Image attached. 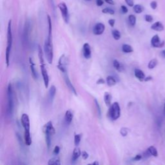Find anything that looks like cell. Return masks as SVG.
Returning <instances> with one entry per match:
<instances>
[{
  "instance_id": "6da1fadb",
  "label": "cell",
  "mask_w": 165,
  "mask_h": 165,
  "mask_svg": "<svg viewBox=\"0 0 165 165\" xmlns=\"http://www.w3.org/2000/svg\"><path fill=\"white\" fill-rule=\"evenodd\" d=\"M13 42L12 30V21L9 20L7 27V46L5 52V62H6L7 66L8 67L10 65V57L11 50H12Z\"/></svg>"
},
{
  "instance_id": "7a4b0ae2",
  "label": "cell",
  "mask_w": 165,
  "mask_h": 165,
  "mask_svg": "<svg viewBox=\"0 0 165 165\" xmlns=\"http://www.w3.org/2000/svg\"><path fill=\"white\" fill-rule=\"evenodd\" d=\"M44 52L45 54L47 60L49 64H52L54 58V51H53V45L52 41V36H49L45 41Z\"/></svg>"
},
{
  "instance_id": "3957f363",
  "label": "cell",
  "mask_w": 165,
  "mask_h": 165,
  "mask_svg": "<svg viewBox=\"0 0 165 165\" xmlns=\"http://www.w3.org/2000/svg\"><path fill=\"white\" fill-rule=\"evenodd\" d=\"M14 110V94L13 88L11 83H9L7 88V114L11 117L12 115Z\"/></svg>"
},
{
  "instance_id": "277c9868",
  "label": "cell",
  "mask_w": 165,
  "mask_h": 165,
  "mask_svg": "<svg viewBox=\"0 0 165 165\" xmlns=\"http://www.w3.org/2000/svg\"><path fill=\"white\" fill-rule=\"evenodd\" d=\"M120 116H121V108H120V105L117 102L114 103L109 107V110L108 112V118L111 119L112 121H116V120L119 118Z\"/></svg>"
},
{
  "instance_id": "5b68a950",
  "label": "cell",
  "mask_w": 165,
  "mask_h": 165,
  "mask_svg": "<svg viewBox=\"0 0 165 165\" xmlns=\"http://www.w3.org/2000/svg\"><path fill=\"white\" fill-rule=\"evenodd\" d=\"M58 7L60 10L61 14L62 16V18L63 19L64 21H65L66 24H68L69 23V20H70V15H69L68 7H67L65 3L64 2L60 3L58 4Z\"/></svg>"
},
{
  "instance_id": "8992f818",
  "label": "cell",
  "mask_w": 165,
  "mask_h": 165,
  "mask_svg": "<svg viewBox=\"0 0 165 165\" xmlns=\"http://www.w3.org/2000/svg\"><path fill=\"white\" fill-rule=\"evenodd\" d=\"M68 58L66 56L65 54H63L60 57V60H59L58 68L63 74L67 73L66 66L68 65Z\"/></svg>"
},
{
  "instance_id": "52a82bcc",
  "label": "cell",
  "mask_w": 165,
  "mask_h": 165,
  "mask_svg": "<svg viewBox=\"0 0 165 165\" xmlns=\"http://www.w3.org/2000/svg\"><path fill=\"white\" fill-rule=\"evenodd\" d=\"M21 121L22 125L24 128L25 130V134H30V119L29 116L26 114H22Z\"/></svg>"
},
{
  "instance_id": "ba28073f",
  "label": "cell",
  "mask_w": 165,
  "mask_h": 165,
  "mask_svg": "<svg viewBox=\"0 0 165 165\" xmlns=\"http://www.w3.org/2000/svg\"><path fill=\"white\" fill-rule=\"evenodd\" d=\"M40 70H41L42 77H43L45 86L46 88H47L49 87L50 79H49V75L48 74V71H47L46 66H45V63L40 64Z\"/></svg>"
},
{
  "instance_id": "9c48e42d",
  "label": "cell",
  "mask_w": 165,
  "mask_h": 165,
  "mask_svg": "<svg viewBox=\"0 0 165 165\" xmlns=\"http://www.w3.org/2000/svg\"><path fill=\"white\" fill-rule=\"evenodd\" d=\"M151 45L155 48H162L164 45V41H161L158 35L153 36L151 40Z\"/></svg>"
},
{
  "instance_id": "30bf717a",
  "label": "cell",
  "mask_w": 165,
  "mask_h": 165,
  "mask_svg": "<svg viewBox=\"0 0 165 165\" xmlns=\"http://www.w3.org/2000/svg\"><path fill=\"white\" fill-rule=\"evenodd\" d=\"M63 77H64V80H65V82L66 83V85L67 86V87L69 88V90H71L72 93L74 94H75V96L77 95V92L76 90H75V88H74V86L72 85V83H71V81L70 79V78L68 75V74L65 73V74H63Z\"/></svg>"
},
{
  "instance_id": "8fae6325",
  "label": "cell",
  "mask_w": 165,
  "mask_h": 165,
  "mask_svg": "<svg viewBox=\"0 0 165 165\" xmlns=\"http://www.w3.org/2000/svg\"><path fill=\"white\" fill-rule=\"evenodd\" d=\"M105 25L102 23H98L94 27L93 32L95 35L99 36L101 35L102 34L105 32Z\"/></svg>"
},
{
  "instance_id": "7c38bea8",
  "label": "cell",
  "mask_w": 165,
  "mask_h": 165,
  "mask_svg": "<svg viewBox=\"0 0 165 165\" xmlns=\"http://www.w3.org/2000/svg\"><path fill=\"white\" fill-rule=\"evenodd\" d=\"M83 56L86 60H89L92 57V51L90 45L86 43L83 45Z\"/></svg>"
},
{
  "instance_id": "4fadbf2b",
  "label": "cell",
  "mask_w": 165,
  "mask_h": 165,
  "mask_svg": "<svg viewBox=\"0 0 165 165\" xmlns=\"http://www.w3.org/2000/svg\"><path fill=\"white\" fill-rule=\"evenodd\" d=\"M43 131L44 133H49L52 136L54 135L55 134V128L51 121H49L43 127Z\"/></svg>"
},
{
  "instance_id": "5bb4252c",
  "label": "cell",
  "mask_w": 165,
  "mask_h": 165,
  "mask_svg": "<svg viewBox=\"0 0 165 165\" xmlns=\"http://www.w3.org/2000/svg\"><path fill=\"white\" fill-rule=\"evenodd\" d=\"M29 63H30V71H31L32 77L35 80H37L38 79V74L35 68V64L34 63V61L31 58H29Z\"/></svg>"
},
{
  "instance_id": "9a60e30c",
  "label": "cell",
  "mask_w": 165,
  "mask_h": 165,
  "mask_svg": "<svg viewBox=\"0 0 165 165\" xmlns=\"http://www.w3.org/2000/svg\"><path fill=\"white\" fill-rule=\"evenodd\" d=\"M151 29L153 30H155V31L161 32L164 30V25H163V23H161V22L157 21V22H155V23H153L152 26H151Z\"/></svg>"
},
{
  "instance_id": "2e32d148",
  "label": "cell",
  "mask_w": 165,
  "mask_h": 165,
  "mask_svg": "<svg viewBox=\"0 0 165 165\" xmlns=\"http://www.w3.org/2000/svg\"><path fill=\"white\" fill-rule=\"evenodd\" d=\"M134 74H135V76L138 78L139 81H144L145 74L141 70L136 68L135 70V71H134Z\"/></svg>"
},
{
  "instance_id": "e0dca14e",
  "label": "cell",
  "mask_w": 165,
  "mask_h": 165,
  "mask_svg": "<svg viewBox=\"0 0 165 165\" xmlns=\"http://www.w3.org/2000/svg\"><path fill=\"white\" fill-rule=\"evenodd\" d=\"M55 94H56V88L54 85H52L49 92V99L50 102H52L55 96Z\"/></svg>"
},
{
  "instance_id": "ac0fdd59",
  "label": "cell",
  "mask_w": 165,
  "mask_h": 165,
  "mask_svg": "<svg viewBox=\"0 0 165 165\" xmlns=\"http://www.w3.org/2000/svg\"><path fill=\"white\" fill-rule=\"evenodd\" d=\"M112 95L109 92H105L104 95V101L106 105L108 107H110L112 105Z\"/></svg>"
},
{
  "instance_id": "d6986e66",
  "label": "cell",
  "mask_w": 165,
  "mask_h": 165,
  "mask_svg": "<svg viewBox=\"0 0 165 165\" xmlns=\"http://www.w3.org/2000/svg\"><path fill=\"white\" fill-rule=\"evenodd\" d=\"M80 155H81V152L79 148H75V149L73 151V153H72V161L73 162L76 161L78 158L80 157Z\"/></svg>"
},
{
  "instance_id": "ffe728a7",
  "label": "cell",
  "mask_w": 165,
  "mask_h": 165,
  "mask_svg": "<svg viewBox=\"0 0 165 165\" xmlns=\"http://www.w3.org/2000/svg\"><path fill=\"white\" fill-rule=\"evenodd\" d=\"M73 119V114L71 110H67L65 115V121L66 124H71Z\"/></svg>"
},
{
  "instance_id": "44dd1931",
  "label": "cell",
  "mask_w": 165,
  "mask_h": 165,
  "mask_svg": "<svg viewBox=\"0 0 165 165\" xmlns=\"http://www.w3.org/2000/svg\"><path fill=\"white\" fill-rule=\"evenodd\" d=\"M106 81H107V85L109 86H112L116 85L117 83V80L116 79V78L113 76H112V75H108V76L107 77Z\"/></svg>"
},
{
  "instance_id": "7402d4cb",
  "label": "cell",
  "mask_w": 165,
  "mask_h": 165,
  "mask_svg": "<svg viewBox=\"0 0 165 165\" xmlns=\"http://www.w3.org/2000/svg\"><path fill=\"white\" fill-rule=\"evenodd\" d=\"M113 65H114V68H115L116 70H117V71H118V72H121L123 71V70H124L123 66V65H121V64L117 60H114V61H113Z\"/></svg>"
},
{
  "instance_id": "603a6c76",
  "label": "cell",
  "mask_w": 165,
  "mask_h": 165,
  "mask_svg": "<svg viewBox=\"0 0 165 165\" xmlns=\"http://www.w3.org/2000/svg\"><path fill=\"white\" fill-rule=\"evenodd\" d=\"M122 50L123 52L125 53H130L134 51V49L132 48V47L129 45L124 44L122 46Z\"/></svg>"
},
{
  "instance_id": "cb8c5ba5",
  "label": "cell",
  "mask_w": 165,
  "mask_h": 165,
  "mask_svg": "<svg viewBox=\"0 0 165 165\" xmlns=\"http://www.w3.org/2000/svg\"><path fill=\"white\" fill-rule=\"evenodd\" d=\"M147 150H148V152H149L150 155L154 156V157H157L158 152L155 147H154L153 146H151L147 149Z\"/></svg>"
},
{
  "instance_id": "d4e9b609",
  "label": "cell",
  "mask_w": 165,
  "mask_h": 165,
  "mask_svg": "<svg viewBox=\"0 0 165 165\" xmlns=\"http://www.w3.org/2000/svg\"><path fill=\"white\" fill-rule=\"evenodd\" d=\"M144 8L141 5H136L134 6V12L137 14H141L143 12Z\"/></svg>"
},
{
  "instance_id": "484cf974",
  "label": "cell",
  "mask_w": 165,
  "mask_h": 165,
  "mask_svg": "<svg viewBox=\"0 0 165 165\" xmlns=\"http://www.w3.org/2000/svg\"><path fill=\"white\" fill-rule=\"evenodd\" d=\"M30 24L29 23H27V24L25 25V30H24V40H27L28 38H29V31H30Z\"/></svg>"
},
{
  "instance_id": "4316f807",
  "label": "cell",
  "mask_w": 165,
  "mask_h": 165,
  "mask_svg": "<svg viewBox=\"0 0 165 165\" xmlns=\"http://www.w3.org/2000/svg\"><path fill=\"white\" fill-rule=\"evenodd\" d=\"M112 36L113 38L115 39V40L117 41V40H119L121 38V33L119 31V30H112Z\"/></svg>"
},
{
  "instance_id": "83f0119b",
  "label": "cell",
  "mask_w": 165,
  "mask_h": 165,
  "mask_svg": "<svg viewBox=\"0 0 165 165\" xmlns=\"http://www.w3.org/2000/svg\"><path fill=\"white\" fill-rule=\"evenodd\" d=\"M48 165H61V163L59 159L52 158L49 161Z\"/></svg>"
},
{
  "instance_id": "f1b7e54d",
  "label": "cell",
  "mask_w": 165,
  "mask_h": 165,
  "mask_svg": "<svg viewBox=\"0 0 165 165\" xmlns=\"http://www.w3.org/2000/svg\"><path fill=\"white\" fill-rule=\"evenodd\" d=\"M45 139H46V143L47 147H48V149H50V146H51V134H50L49 133H45Z\"/></svg>"
},
{
  "instance_id": "f546056e",
  "label": "cell",
  "mask_w": 165,
  "mask_h": 165,
  "mask_svg": "<svg viewBox=\"0 0 165 165\" xmlns=\"http://www.w3.org/2000/svg\"><path fill=\"white\" fill-rule=\"evenodd\" d=\"M157 60H155V59H153V60H151L150 62L149 63V65H148V67H149V69H153L155 67L157 66Z\"/></svg>"
},
{
  "instance_id": "4dcf8cb0",
  "label": "cell",
  "mask_w": 165,
  "mask_h": 165,
  "mask_svg": "<svg viewBox=\"0 0 165 165\" xmlns=\"http://www.w3.org/2000/svg\"><path fill=\"white\" fill-rule=\"evenodd\" d=\"M128 21H129V23L132 26H134L136 23V17L133 14L130 15L128 16Z\"/></svg>"
},
{
  "instance_id": "1f68e13d",
  "label": "cell",
  "mask_w": 165,
  "mask_h": 165,
  "mask_svg": "<svg viewBox=\"0 0 165 165\" xmlns=\"http://www.w3.org/2000/svg\"><path fill=\"white\" fill-rule=\"evenodd\" d=\"M102 12L104 14H107L114 15V14H115V11L110 8H105L102 10Z\"/></svg>"
},
{
  "instance_id": "d6a6232c",
  "label": "cell",
  "mask_w": 165,
  "mask_h": 165,
  "mask_svg": "<svg viewBox=\"0 0 165 165\" xmlns=\"http://www.w3.org/2000/svg\"><path fill=\"white\" fill-rule=\"evenodd\" d=\"M81 139V134H75L74 136V144L75 146L79 145Z\"/></svg>"
},
{
  "instance_id": "836d02e7",
  "label": "cell",
  "mask_w": 165,
  "mask_h": 165,
  "mask_svg": "<svg viewBox=\"0 0 165 165\" xmlns=\"http://www.w3.org/2000/svg\"><path fill=\"white\" fill-rule=\"evenodd\" d=\"M94 103H95V105H96V108H97V114H98V116L101 118V107H100V106H99V103L96 99H94Z\"/></svg>"
},
{
  "instance_id": "e575fe53",
  "label": "cell",
  "mask_w": 165,
  "mask_h": 165,
  "mask_svg": "<svg viewBox=\"0 0 165 165\" xmlns=\"http://www.w3.org/2000/svg\"><path fill=\"white\" fill-rule=\"evenodd\" d=\"M120 134H121L122 136H127L128 134V129L127 128H122L120 130Z\"/></svg>"
},
{
  "instance_id": "d590c367",
  "label": "cell",
  "mask_w": 165,
  "mask_h": 165,
  "mask_svg": "<svg viewBox=\"0 0 165 165\" xmlns=\"http://www.w3.org/2000/svg\"><path fill=\"white\" fill-rule=\"evenodd\" d=\"M144 19L145 21L149 22V23H151V22L153 21V17L151 15L147 14L144 16Z\"/></svg>"
},
{
  "instance_id": "8d00e7d4",
  "label": "cell",
  "mask_w": 165,
  "mask_h": 165,
  "mask_svg": "<svg viewBox=\"0 0 165 165\" xmlns=\"http://www.w3.org/2000/svg\"><path fill=\"white\" fill-rule=\"evenodd\" d=\"M150 7L153 10L156 9V8H157V3L155 1H152L150 3Z\"/></svg>"
},
{
  "instance_id": "74e56055",
  "label": "cell",
  "mask_w": 165,
  "mask_h": 165,
  "mask_svg": "<svg viewBox=\"0 0 165 165\" xmlns=\"http://www.w3.org/2000/svg\"><path fill=\"white\" fill-rule=\"evenodd\" d=\"M81 156L84 160H86V159H88V153L85 152V151H83V152H81Z\"/></svg>"
},
{
  "instance_id": "f35d334b",
  "label": "cell",
  "mask_w": 165,
  "mask_h": 165,
  "mask_svg": "<svg viewBox=\"0 0 165 165\" xmlns=\"http://www.w3.org/2000/svg\"><path fill=\"white\" fill-rule=\"evenodd\" d=\"M126 3H127L129 7H134V1L133 0H125Z\"/></svg>"
},
{
  "instance_id": "ab89813d",
  "label": "cell",
  "mask_w": 165,
  "mask_h": 165,
  "mask_svg": "<svg viewBox=\"0 0 165 165\" xmlns=\"http://www.w3.org/2000/svg\"><path fill=\"white\" fill-rule=\"evenodd\" d=\"M115 23H116V20L114 19H110L108 20V23L109 25H110V27H114V25H115Z\"/></svg>"
},
{
  "instance_id": "60d3db41",
  "label": "cell",
  "mask_w": 165,
  "mask_h": 165,
  "mask_svg": "<svg viewBox=\"0 0 165 165\" xmlns=\"http://www.w3.org/2000/svg\"><path fill=\"white\" fill-rule=\"evenodd\" d=\"M60 148L59 146H55L54 149V153L55 155H58L59 154V153H60Z\"/></svg>"
},
{
  "instance_id": "b9f144b4",
  "label": "cell",
  "mask_w": 165,
  "mask_h": 165,
  "mask_svg": "<svg viewBox=\"0 0 165 165\" xmlns=\"http://www.w3.org/2000/svg\"><path fill=\"white\" fill-rule=\"evenodd\" d=\"M142 158V155H141V154H138V155H136L135 157H134V161H139V160H141V159Z\"/></svg>"
},
{
  "instance_id": "7bdbcfd3",
  "label": "cell",
  "mask_w": 165,
  "mask_h": 165,
  "mask_svg": "<svg viewBox=\"0 0 165 165\" xmlns=\"http://www.w3.org/2000/svg\"><path fill=\"white\" fill-rule=\"evenodd\" d=\"M121 10H122V12L123 14H127L128 11L127 7L125 6V5H122L121 6Z\"/></svg>"
},
{
  "instance_id": "ee69618b",
  "label": "cell",
  "mask_w": 165,
  "mask_h": 165,
  "mask_svg": "<svg viewBox=\"0 0 165 165\" xmlns=\"http://www.w3.org/2000/svg\"><path fill=\"white\" fill-rule=\"evenodd\" d=\"M104 3V1H103V0H96V5L98 7H101L102 6V5Z\"/></svg>"
},
{
  "instance_id": "f6af8a7d",
  "label": "cell",
  "mask_w": 165,
  "mask_h": 165,
  "mask_svg": "<svg viewBox=\"0 0 165 165\" xmlns=\"http://www.w3.org/2000/svg\"><path fill=\"white\" fill-rule=\"evenodd\" d=\"M105 83V81L103 79H99L97 81L96 83L97 85H102V84H104Z\"/></svg>"
},
{
  "instance_id": "bcb514c9",
  "label": "cell",
  "mask_w": 165,
  "mask_h": 165,
  "mask_svg": "<svg viewBox=\"0 0 165 165\" xmlns=\"http://www.w3.org/2000/svg\"><path fill=\"white\" fill-rule=\"evenodd\" d=\"M105 1L108 4H110V5H113L115 4V3H114V1H113V0H105Z\"/></svg>"
},
{
  "instance_id": "7dc6e473",
  "label": "cell",
  "mask_w": 165,
  "mask_h": 165,
  "mask_svg": "<svg viewBox=\"0 0 165 165\" xmlns=\"http://www.w3.org/2000/svg\"><path fill=\"white\" fill-rule=\"evenodd\" d=\"M152 79H153L152 77H151V76H148L147 77H145V79H144V81H151V80H152Z\"/></svg>"
},
{
  "instance_id": "c3c4849f",
  "label": "cell",
  "mask_w": 165,
  "mask_h": 165,
  "mask_svg": "<svg viewBox=\"0 0 165 165\" xmlns=\"http://www.w3.org/2000/svg\"><path fill=\"white\" fill-rule=\"evenodd\" d=\"M87 165H99V164L98 162H97V161H95V162H94L93 163L88 164H87Z\"/></svg>"
},
{
  "instance_id": "681fc988",
  "label": "cell",
  "mask_w": 165,
  "mask_h": 165,
  "mask_svg": "<svg viewBox=\"0 0 165 165\" xmlns=\"http://www.w3.org/2000/svg\"><path fill=\"white\" fill-rule=\"evenodd\" d=\"M162 53H163V55H164V57L165 58V49L164 50H163V52H162Z\"/></svg>"
},
{
  "instance_id": "f907efd6",
  "label": "cell",
  "mask_w": 165,
  "mask_h": 165,
  "mask_svg": "<svg viewBox=\"0 0 165 165\" xmlns=\"http://www.w3.org/2000/svg\"><path fill=\"white\" fill-rule=\"evenodd\" d=\"M164 114H165V103H164Z\"/></svg>"
},
{
  "instance_id": "816d5d0a",
  "label": "cell",
  "mask_w": 165,
  "mask_h": 165,
  "mask_svg": "<svg viewBox=\"0 0 165 165\" xmlns=\"http://www.w3.org/2000/svg\"><path fill=\"white\" fill-rule=\"evenodd\" d=\"M86 1H91V0H86Z\"/></svg>"
}]
</instances>
